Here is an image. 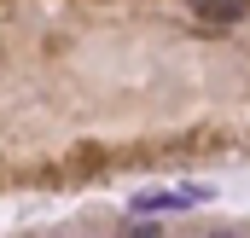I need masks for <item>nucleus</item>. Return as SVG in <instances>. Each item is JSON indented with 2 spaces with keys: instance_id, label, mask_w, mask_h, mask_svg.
<instances>
[{
  "instance_id": "nucleus-1",
  "label": "nucleus",
  "mask_w": 250,
  "mask_h": 238,
  "mask_svg": "<svg viewBox=\"0 0 250 238\" xmlns=\"http://www.w3.org/2000/svg\"><path fill=\"white\" fill-rule=\"evenodd\" d=\"M209 198V186H181V192H146V198H134V215H163V209H192V203H204Z\"/></svg>"
},
{
  "instance_id": "nucleus-2",
  "label": "nucleus",
  "mask_w": 250,
  "mask_h": 238,
  "mask_svg": "<svg viewBox=\"0 0 250 238\" xmlns=\"http://www.w3.org/2000/svg\"><path fill=\"white\" fill-rule=\"evenodd\" d=\"M192 12L209 18V23H239V18L250 12V0H192Z\"/></svg>"
}]
</instances>
